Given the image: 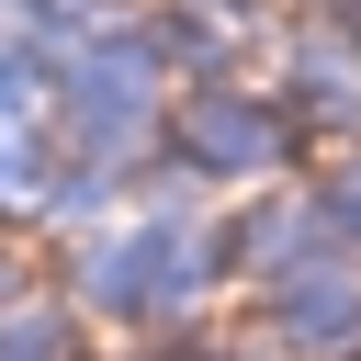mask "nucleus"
Listing matches in <instances>:
<instances>
[{"mask_svg": "<svg viewBox=\"0 0 361 361\" xmlns=\"http://www.w3.org/2000/svg\"><path fill=\"white\" fill-rule=\"evenodd\" d=\"M214 361H282V338H271V327H248V338H214Z\"/></svg>", "mask_w": 361, "mask_h": 361, "instance_id": "10", "label": "nucleus"}, {"mask_svg": "<svg viewBox=\"0 0 361 361\" xmlns=\"http://www.w3.org/2000/svg\"><path fill=\"white\" fill-rule=\"evenodd\" d=\"M0 361H90V316H79L56 282H34V293L0 316Z\"/></svg>", "mask_w": 361, "mask_h": 361, "instance_id": "5", "label": "nucleus"}, {"mask_svg": "<svg viewBox=\"0 0 361 361\" xmlns=\"http://www.w3.org/2000/svg\"><path fill=\"white\" fill-rule=\"evenodd\" d=\"M56 68H68V56H45L23 23H0V124H45V102H56Z\"/></svg>", "mask_w": 361, "mask_h": 361, "instance_id": "8", "label": "nucleus"}, {"mask_svg": "<svg viewBox=\"0 0 361 361\" xmlns=\"http://www.w3.org/2000/svg\"><path fill=\"white\" fill-rule=\"evenodd\" d=\"M214 203L226 192H271L293 158H305V135H293V113H282V90H248V79H203V90H169V135H158Z\"/></svg>", "mask_w": 361, "mask_h": 361, "instance_id": "3", "label": "nucleus"}, {"mask_svg": "<svg viewBox=\"0 0 361 361\" xmlns=\"http://www.w3.org/2000/svg\"><path fill=\"white\" fill-rule=\"evenodd\" d=\"M338 34H350V45H361V0H338Z\"/></svg>", "mask_w": 361, "mask_h": 361, "instance_id": "11", "label": "nucleus"}, {"mask_svg": "<svg viewBox=\"0 0 361 361\" xmlns=\"http://www.w3.org/2000/svg\"><path fill=\"white\" fill-rule=\"evenodd\" d=\"M0 23H23L45 56H79V45H102L113 23H135V11H124V0H11Z\"/></svg>", "mask_w": 361, "mask_h": 361, "instance_id": "7", "label": "nucleus"}, {"mask_svg": "<svg viewBox=\"0 0 361 361\" xmlns=\"http://www.w3.org/2000/svg\"><path fill=\"white\" fill-rule=\"evenodd\" d=\"M45 135L68 158H102V169H147L158 135H169V68L147 45V23H113L102 45H79L56 68V102H45Z\"/></svg>", "mask_w": 361, "mask_h": 361, "instance_id": "2", "label": "nucleus"}, {"mask_svg": "<svg viewBox=\"0 0 361 361\" xmlns=\"http://www.w3.org/2000/svg\"><path fill=\"white\" fill-rule=\"evenodd\" d=\"M45 169H56V135H45V124H0V237H34Z\"/></svg>", "mask_w": 361, "mask_h": 361, "instance_id": "6", "label": "nucleus"}, {"mask_svg": "<svg viewBox=\"0 0 361 361\" xmlns=\"http://www.w3.org/2000/svg\"><path fill=\"white\" fill-rule=\"evenodd\" d=\"M259 327L282 338V361H361V259L327 248V259L259 282Z\"/></svg>", "mask_w": 361, "mask_h": 361, "instance_id": "4", "label": "nucleus"}, {"mask_svg": "<svg viewBox=\"0 0 361 361\" xmlns=\"http://www.w3.org/2000/svg\"><path fill=\"white\" fill-rule=\"evenodd\" d=\"M305 192L327 203V237H338V248L361 259V147H338V158H327V169H316Z\"/></svg>", "mask_w": 361, "mask_h": 361, "instance_id": "9", "label": "nucleus"}, {"mask_svg": "<svg viewBox=\"0 0 361 361\" xmlns=\"http://www.w3.org/2000/svg\"><path fill=\"white\" fill-rule=\"evenodd\" d=\"M56 293L90 316V338H147V327H192L226 293V248H214V203H124L113 226L56 248Z\"/></svg>", "mask_w": 361, "mask_h": 361, "instance_id": "1", "label": "nucleus"}]
</instances>
